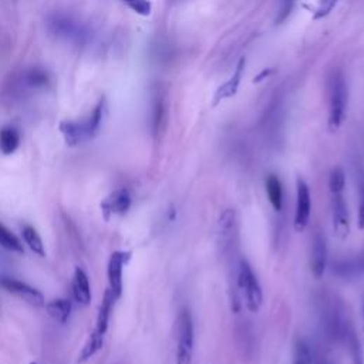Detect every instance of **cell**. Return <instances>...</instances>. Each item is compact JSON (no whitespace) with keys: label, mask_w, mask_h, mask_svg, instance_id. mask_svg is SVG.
Segmentation results:
<instances>
[{"label":"cell","mask_w":364,"mask_h":364,"mask_svg":"<svg viewBox=\"0 0 364 364\" xmlns=\"http://www.w3.org/2000/svg\"><path fill=\"white\" fill-rule=\"evenodd\" d=\"M117 302V299L114 298V295L107 289L104 296H103V300H102V304H100V309H99V313H97V318H96V328L94 330L90 333L84 347L81 349L80 354H78V361L80 363H84L87 360H90L93 356H96L103 344H104V337H106V333L108 330V323H110V317H111V312H113V307H114V303Z\"/></svg>","instance_id":"cell-1"},{"label":"cell","mask_w":364,"mask_h":364,"mask_svg":"<svg viewBox=\"0 0 364 364\" xmlns=\"http://www.w3.org/2000/svg\"><path fill=\"white\" fill-rule=\"evenodd\" d=\"M104 113H106V102H104V99H102L87 120H84L81 122L63 121L60 124V131L64 136L66 143L69 146L74 147L90 139H93L102 127Z\"/></svg>","instance_id":"cell-2"},{"label":"cell","mask_w":364,"mask_h":364,"mask_svg":"<svg viewBox=\"0 0 364 364\" xmlns=\"http://www.w3.org/2000/svg\"><path fill=\"white\" fill-rule=\"evenodd\" d=\"M328 88H329V127L332 130H337L346 117V108L349 100L346 78L340 69L332 70L328 80Z\"/></svg>","instance_id":"cell-3"},{"label":"cell","mask_w":364,"mask_h":364,"mask_svg":"<svg viewBox=\"0 0 364 364\" xmlns=\"http://www.w3.org/2000/svg\"><path fill=\"white\" fill-rule=\"evenodd\" d=\"M238 286L245 298L246 309L251 313H258L263 304V292L258 281V276L252 270L251 265L242 259L238 270Z\"/></svg>","instance_id":"cell-4"},{"label":"cell","mask_w":364,"mask_h":364,"mask_svg":"<svg viewBox=\"0 0 364 364\" xmlns=\"http://www.w3.org/2000/svg\"><path fill=\"white\" fill-rule=\"evenodd\" d=\"M49 31L60 40L73 44H85L90 40L88 29L66 15H53L49 19Z\"/></svg>","instance_id":"cell-5"},{"label":"cell","mask_w":364,"mask_h":364,"mask_svg":"<svg viewBox=\"0 0 364 364\" xmlns=\"http://www.w3.org/2000/svg\"><path fill=\"white\" fill-rule=\"evenodd\" d=\"M194 321L191 312L184 307L178 317V344H176V364H191L194 356Z\"/></svg>","instance_id":"cell-6"},{"label":"cell","mask_w":364,"mask_h":364,"mask_svg":"<svg viewBox=\"0 0 364 364\" xmlns=\"http://www.w3.org/2000/svg\"><path fill=\"white\" fill-rule=\"evenodd\" d=\"M131 259V252L128 251H115L108 260L107 265V279H108V290L118 300L122 295V275L124 267Z\"/></svg>","instance_id":"cell-7"},{"label":"cell","mask_w":364,"mask_h":364,"mask_svg":"<svg viewBox=\"0 0 364 364\" xmlns=\"http://www.w3.org/2000/svg\"><path fill=\"white\" fill-rule=\"evenodd\" d=\"M310 211H312V198H310V190L306 184V181L302 178H298L296 182V211H295V231L303 232L310 219Z\"/></svg>","instance_id":"cell-8"},{"label":"cell","mask_w":364,"mask_h":364,"mask_svg":"<svg viewBox=\"0 0 364 364\" xmlns=\"http://www.w3.org/2000/svg\"><path fill=\"white\" fill-rule=\"evenodd\" d=\"M0 286H2L6 292L20 298L22 300H24L26 303L36 306V307H41L46 304L44 296L40 290H37L36 288L15 279V278H9V276H0Z\"/></svg>","instance_id":"cell-9"},{"label":"cell","mask_w":364,"mask_h":364,"mask_svg":"<svg viewBox=\"0 0 364 364\" xmlns=\"http://www.w3.org/2000/svg\"><path fill=\"white\" fill-rule=\"evenodd\" d=\"M100 208L106 220H108L111 216L127 214L131 208V195L128 190L121 188L114 191L102 202Z\"/></svg>","instance_id":"cell-10"},{"label":"cell","mask_w":364,"mask_h":364,"mask_svg":"<svg viewBox=\"0 0 364 364\" xmlns=\"http://www.w3.org/2000/svg\"><path fill=\"white\" fill-rule=\"evenodd\" d=\"M328 266V245L326 239L322 237L321 232H317L313 239V248H312V260H310V270L312 275L316 279H321Z\"/></svg>","instance_id":"cell-11"},{"label":"cell","mask_w":364,"mask_h":364,"mask_svg":"<svg viewBox=\"0 0 364 364\" xmlns=\"http://www.w3.org/2000/svg\"><path fill=\"white\" fill-rule=\"evenodd\" d=\"M332 209H333V227L335 234L344 239L349 235V227H350V220H349V209L344 201L343 194L333 195L332 201Z\"/></svg>","instance_id":"cell-12"},{"label":"cell","mask_w":364,"mask_h":364,"mask_svg":"<svg viewBox=\"0 0 364 364\" xmlns=\"http://www.w3.org/2000/svg\"><path fill=\"white\" fill-rule=\"evenodd\" d=\"M71 292H73V298L78 304L83 306H88L91 302V288H90V282H88V276L87 273L77 267L74 270L73 275V282H71Z\"/></svg>","instance_id":"cell-13"},{"label":"cell","mask_w":364,"mask_h":364,"mask_svg":"<svg viewBox=\"0 0 364 364\" xmlns=\"http://www.w3.org/2000/svg\"><path fill=\"white\" fill-rule=\"evenodd\" d=\"M235 226H237V219H235V211L234 209H226L218 222V237H219V244L220 246L226 248L230 246L227 244H231L234 234H235Z\"/></svg>","instance_id":"cell-14"},{"label":"cell","mask_w":364,"mask_h":364,"mask_svg":"<svg viewBox=\"0 0 364 364\" xmlns=\"http://www.w3.org/2000/svg\"><path fill=\"white\" fill-rule=\"evenodd\" d=\"M265 188L273 209L276 212H281L284 206V188L281 179L275 174H269L265 179Z\"/></svg>","instance_id":"cell-15"},{"label":"cell","mask_w":364,"mask_h":364,"mask_svg":"<svg viewBox=\"0 0 364 364\" xmlns=\"http://www.w3.org/2000/svg\"><path fill=\"white\" fill-rule=\"evenodd\" d=\"M244 69H245V59H241V62L237 66V70H235L234 76L218 88L216 94H215V104H218L219 102H222L225 99H230V97L235 96L237 90H238V87L241 84Z\"/></svg>","instance_id":"cell-16"},{"label":"cell","mask_w":364,"mask_h":364,"mask_svg":"<svg viewBox=\"0 0 364 364\" xmlns=\"http://www.w3.org/2000/svg\"><path fill=\"white\" fill-rule=\"evenodd\" d=\"M44 306H46V310H48L49 316L57 323L64 325L69 322L70 314H71V302L69 299H64V298L53 299L46 303Z\"/></svg>","instance_id":"cell-17"},{"label":"cell","mask_w":364,"mask_h":364,"mask_svg":"<svg viewBox=\"0 0 364 364\" xmlns=\"http://www.w3.org/2000/svg\"><path fill=\"white\" fill-rule=\"evenodd\" d=\"M343 339L346 342L350 358H351V364H364V353H363V347L361 343L354 332V329L351 326H344L343 328Z\"/></svg>","instance_id":"cell-18"},{"label":"cell","mask_w":364,"mask_h":364,"mask_svg":"<svg viewBox=\"0 0 364 364\" xmlns=\"http://www.w3.org/2000/svg\"><path fill=\"white\" fill-rule=\"evenodd\" d=\"M165 100L162 93H155L153 100V110H151V128L153 134L157 136L162 132L165 125Z\"/></svg>","instance_id":"cell-19"},{"label":"cell","mask_w":364,"mask_h":364,"mask_svg":"<svg viewBox=\"0 0 364 364\" xmlns=\"http://www.w3.org/2000/svg\"><path fill=\"white\" fill-rule=\"evenodd\" d=\"M20 146V132L15 127H4L0 130V153L10 155Z\"/></svg>","instance_id":"cell-20"},{"label":"cell","mask_w":364,"mask_h":364,"mask_svg":"<svg viewBox=\"0 0 364 364\" xmlns=\"http://www.w3.org/2000/svg\"><path fill=\"white\" fill-rule=\"evenodd\" d=\"M20 83L26 88L37 90V88H43L48 85L49 76L41 69H29L22 74Z\"/></svg>","instance_id":"cell-21"},{"label":"cell","mask_w":364,"mask_h":364,"mask_svg":"<svg viewBox=\"0 0 364 364\" xmlns=\"http://www.w3.org/2000/svg\"><path fill=\"white\" fill-rule=\"evenodd\" d=\"M22 234H23V239H24L26 245L30 248L31 252H34L38 256H44L46 255L43 239H41V237L38 235V232L34 230L33 226H29V225L24 226L23 230H22Z\"/></svg>","instance_id":"cell-22"},{"label":"cell","mask_w":364,"mask_h":364,"mask_svg":"<svg viewBox=\"0 0 364 364\" xmlns=\"http://www.w3.org/2000/svg\"><path fill=\"white\" fill-rule=\"evenodd\" d=\"M0 246L5 248L9 252H15V253L24 252V248H23L22 242L18 239V237L13 235L2 223H0Z\"/></svg>","instance_id":"cell-23"},{"label":"cell","mask_w":364,"mask_h":364,"mask_svg":"<svg viewBox=\"0 0 364 364\" xmlns=\"http://www.w3.org/2000/svg\"><path fill=\"white\" fill-rule=\"evenodd\" d=\"M292 364H313V354L310 346L306 340L299 339L293 350V363Z\"/></svg>","instance_id":"cell-24"},{"label":"cell","mask_w":364,"mask_h":364,"mask_svg":"<svg viewBox=\"0 0 364 364\" xmlns=\"http://www.w3.org/2000/svg\"><path fill=\"white\" fill-rule=\"evenodd\" d=\"M329 188L332 195L343 194L346 188V175L342 168H335L329 176Z\"/></svg>","instance_id":"cell-25"},{"label":"cell","mask_w":364,"mask_h":364,"mask_svg":"<svg viewBox=\"0 0 364 364\" xmlns=\"http://www.w3.org/2000/svg\"><path fill=\"white\" fill-rule=\"evenodd\" d=\"M122 2L135 13L148 16L151 13V4L148 0H122Z\"/></svg>","instance_id":"cell-26"},{"label":"cell","mask_w":364,"mask_h":364,"mask_svg":"<svg viewBox=\"0 0 364 364\" xmlns=\"http://www.w3.org/2000/svg\"><path fill=\"white\" fill-rule=\"evenodd\" d=\"M358 215H357V226L358 230H364V175L358 184Z\"/></svg>","instance_id":"cell-27"},{"label":"cell","mask_w":364,"mask_h":364,"mask_svg":"<svg viewBox=\"0 0 364 364\" xmlns=\"http://www.w3.org/2000/svg\"><path fill=\"white\" fill-rule=\"evenodd\" d=\"M295 4H296V0H282L281 6H279V10H278V18H276V23L278 24L284 23L289 18V15L293 10Z\"/></svg>","instance_id":"cell-28"},{"label":"cell","mask_w":364,"mask_h":364,"mask_svg":"<svg viewBox=\"0 0 364 364\" xmlns=\"http://www.w3.org/2000/svg\"><path fill=\"white\" fill-rule=\"evenodd\" d=\"M339 0H317V13L316 18H323L332 12Z\"/></svg>","instance_id":"cell-29"},{"label":"cell","mask_w":364,"mask_h":364,"mask_svg":"<svg viewBox=\"0 0 364 364\" xmlns=\"http://www.w3.org/2000/svg\"><path fill=\"white\" fill-rule=\"evenodd\" d=\"M363 318H364V303H363Z\"/></svg>","instance_id":"cell-30"},{"label":"cell","mask_w":364,"mask_h":364,"mask_svg":"<svg viewBox=\"0 0 364 364\" xmlns=\"http://www.w3.org/2000/svg\"><path fill=\"white\" fill-rule=\"evenodd\" d=\"M30 364H37V363H30Z\"/></svg>","instance_id":"cell-31"}]
</instances>
